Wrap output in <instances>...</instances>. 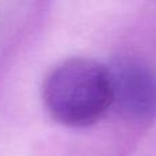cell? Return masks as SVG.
Segmentation results:
<instances>
[{
    "label": "cell",
    "instance_id": "6da1fadb",
    "mask_svg": "<svg viewBox=\"0 0 156 156\" xmlns=\"http://www.w3.org/2000/svg\"><path fill=\"white\" fill-rule=\"evenodd\" d=\"M43 100L49 115L69 127H88L111 108L108 67L85 58L58 65L47 76Z\"/></svg>",
    "mask_w": 156,
    "mask_h": 156
},
{
    "label": "cell",
    "instance_id": "7a4b0ae2",
    "mask_svg": "<svg viewBox=\"0 0 156 156\" xmlns=\"http://www.w3.org/2000/svg\"><path fill=\"white\" fill-rule=\"evenodd\" d=\"M108 67L111 108L122 119L147 125L156 119V73L137 58H118Z\"/></svg>",
    "mask_w": 156,
    "mask_h": 156
}]
</instances>
